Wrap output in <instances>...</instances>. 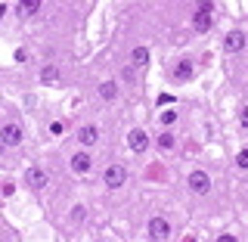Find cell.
I'll return each mask as SVG.
<instances>
[{"mask_svg": "<svg viewBox=\"0 0 248 242\" xmlns=\"http://www.w3.org/2000/svg\"><path fill=\"white\" fill-rule=\"evenodd\" d=\"M0 143L3 146H19L22 143V128L19 124H6V128L0 130Z\"/></svg>", "mask_w": 248, "mask_h": 242, "instance_id": "6da1fadb", "label": "cell"}, {"mask_svg": "<svg viewBox=\"0 0 248 242\" xmlns=\"http://www.w3.org/2000/svg\"><path fill=\"white\" fill-rule=\"evenodd\" d=\"M189 186H192V190H196L199 196H202V193H208V190H211V177H208L205 171H192V174H189Z\"/></svg>", "mask_w": 248, "mask_h": 242, "instance_id": "7a4b0ae2", "label": "cell"}, {"mask_svg": "<svg viewBox=\"0 0 248 242\" xmlns=\"http://www.w3.org/2000/svg\"><path fill=\"white\" fill-rule=\"evenodd\" d=\"M127 143H130V149H134V152H143L146 146H149V134L140 130V128H134V130H130V137H127Z\"/></svg>", "mask_w": 248, "mask_h": 242, "instance_id": "3957f363", "label": "cell"}, {"mask_svg": "<svg viewBox=\"0 0 248 242\" xmlns=\"http://www.w3.org/2000/svg\"><path fill=\"white\" fill-rule=\"evenodd\" d=\"M168 233H170V224L165 221V217H152L149 221V236L152 239H165Z\"/></svg>", "mask_w": 248, "mask_h": 242, "instance_id": "277c9868", "label": "cell"}, {"mask_svg": "<svg viewBox=\"0 0 248 242\" xmlns=\"http://www.w3.org/2000/svg\"><path fill=\"white\" fill-rule=\"evenodd\" d=\"M124 177H127V174H124V168H121V165H108V168H106V183L112 186V190L124 183Z\"/></svg>", "mask_w": 248, "mask_h": 242, "instance_id": "5b68a950", "label": "cell"}, {"mask_svg": "<svg viewBox=\"0 0 248 242\" xmlns=\"http://www.w3.org/2000/svg\"><path fill=\"white\" fill-rule=\"evenodd\" d=\"M223 47H227L230 53H239V50L245 47V34H242V31H230L227 41H223Z\"/></svg>", "mask_w": 248, "mask_h": 242, "instance_id": "8992f818", "label": "cell"}, {"mask_svg": "<svg viewBox=\"0 0 248 242\" xmlns=\"http://www.w3.org/2000/svg\"><path fill=\"white\" fill-rule=\"evenodd\" d=\"M46 171H41V168H28V183L34 186V190H41V186H46Z\"/></svg>", "mask_w": 248, "mask_h": 242, "instance_id": "52a82bcc", "label": "cell"}, {"mask_svg": "<svg viewBox=\"0 0 248 242\" xmlns=\"http://www.w3.org/2000/svg\"><path fill=\"white\" fill-rule=\"evenodd\" d=\"M78 140H81L84 146H93V143L99 140V130L93 128V124H87V128H81V130H78Z\"/></svg>", "mask_w": 248, "mask_h": 242, "instance_id": "ba28073f", "label": "cell"}, {"mask_svg": "<svg viewBox=\"0 0 248 242\" xmlns=\"http://www.w3.org/2000/svg\"><path fill=\"white\" fill-rule=\"evenodd\" d=\"M211 13H208V10H196V19H192V25H196V31H208V28H211Z\"/></svg>", "mask_w": 248, "mask_h": 242, "instance_id": "9c48e42d", "label": "cell"}, {"mask_svg": "<svg viewBox=\"0 0 248 242\" xmlns=\"http://www.w3.org/2000/svg\"><path fill=\"white\" fill-rule=\"evenodd\" d=\"M72 168L81 171V174H84V171H90V155L87 152H75L72 155Z\"/></svg>", "mask_w": 248, "mask_h": 242, "instance_id": "30bf717a", "label": "cell"}, {"mask_svg": "<svg viewBox=\"0 0 248 242\" xmlns=\"http://www.w3.org/2000/svg\"><path fill=\"white\" fill-rule=\"evenodd\" d=\"M41 13V3L37 0H28V3H19V16H34Z\"/></svg>", "mask_w": 248, "mask_h": 242, "instance_id": "8fae6325", "label": "cell"}, {"mask_svg": "<svg viewBox=\"0 0 248 242\" xmlns=\"http://www.w3.org/2000/svg\"><path fill=\"white\" fill-rule=\"evenodd\" d=\"M115 93H118V87H115L112 81H106V84H99V97L103 99H115Z\"/></svg>", "mask_w": 248, "mask_h": 242, "instance_id": "7c38bea8", "label": "cell"}, {"mask_svg": "<svg viewBox=\"0 0 248 242\" xmlns=\"http://www.w3.org/2000/svg\"><path fill=\"white\" fill-rule=\"evenodd\" d=\"M41 81H44V84H56V81H59V72H56L53 65H46L44 72H41Z\"/></svg>", "mask_w": 248, "mask_h": 242, "instance_id": "4fadbf2b", "label": "cell"}, {"mask_svg": "<svg viewBox=\"0 0 248 242\" xmlns=\"http://www.w3.org/2000/svg\"><path fill=\"white\" fill-rule=\"evenodd\" d=\"M130 56H134L137 65H143V62H149V50H146V47H134V53H130Z\"/></svg>", "mask_w": 248, "mask_h": 242, "instance_id": "5bb4252c", "label": "cell"}, {"mask_svg": "<svg viewBox=\"0 0 248 242\" xmlns=\"http://www.w3.org/2000/svg\"><path fill=\"white\" fill-rule=\"evenodd\" d=\"M177 78H180V81H189L192 78V62H180V65H177Z\"/></svg>", "mask_w": 248, "mask_h": 242, "instance_id": "9a60e30c", "label": "cell"}, {"mask_svg": "<svg viewBox=\"0 0 248 242\" xmlns=\"http://www.w3.org/2000/svg\"><path fill=\"white\" fill-rule=\"evenodd\" d=\"M158 149H174V137H170V134H161L158 137Z\"/></svg>", "mask_w": 248, "mask_h": 242, "instance_id": "2e32d148", "label": "cell"}, {"mask_svg": "<svg viewBox=\"0 0 248 242\" xmlns=\"http://www.w3.org/2000/svg\"><path fill=\"white\" fill-rule=\"evenodd\" d=\"M236 165H239V168H248V149H242V152L236 155Z\"/></svg>", "mask_w": 248, "mask_h": 242, "instance_id": "e0dca14e", "label": "cell"}, {"mask_svg": "<svg viewBox=\"0 0 248 242\" xmlns=\"http://www.w3.org/2000/svg\"><path fill=\"white\" fill-rule=\"evenodd\" d=\"M174 121H177V115H174V112H165V115H161V124H165V128H170Z\"/></svg>", "mask_w": 248, "mask_h": 242, "instance_id": "ac0fdd59", "label": "cell"}, {"mask_svg": "<svg viewBox=\"0 0 248 242\" xmlns=\"http://www.w3.org/2000/svg\"><path fill=\"white\" fill-rule=\"evenodd\" d=\"M217 242H236V239H232V236H220V239H217Z\"/></svg>", "mask_w": 248, "mask_h": 242, "instance_id": "d6986e66", "label": "cell"}, {"mask_svg": "<svg viewBox=\"0 0 248 242\" xmlns=\"http://www.w3.org/2000/svg\"><path fill=\"white\" fill-rule=\"evenodd\" d=\"M242 124H245V128H248V112H242Z\"/></svg>", "mask_w": 248, "mask_h": 242, "instance_id": "ffe728a7", "label": "cell"}, {"mask_svg": "<svg viewBox=\"0 0 248 242\" xmlns=\"http://www.w3.org/2000/svg\"><path fill=\"white\" fill-rule=\"evenodd\" d=\"M3 13H6V6H3V3H0V19H3Z\"/></svg>", "mask_w": 248, "mask_h": 242, "instance_id": "44dd1931", "label": "cell"}]
</instances>
